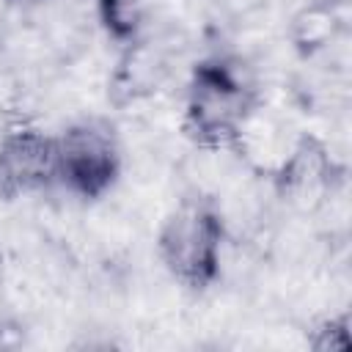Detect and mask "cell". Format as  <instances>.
Returning a JSON list of instances; mask_svg holds the SVG:
<instances>
[{
  "label": "cell",
  "mask_w": 352,
  "mask_h": 352,
  "mask_svg": "<svg viewBox=\"0 0 352 352\" xmlns=\"http://www.w3.org/2000/svg\"><path fill=\"white\" fill-rule=\"evenodd\" d=\"M258 110L248 69L228 55L201 58L187 80L182 132L204 151L236 148Z\"/></svg>",
  "instance_id": "1"
},
{
  "label": "cell",
  "mask_w": 352,
  "mask_h": 352,
  "mask_svg": "<svg viewBox=\"0 0 352 352\" xmlns=\"http://www.w3.org/2000/svg\"><path fill=\"white\" fill-rule=\"evenodd\" d=\"M226 220L212 198H182L157 231V256L165 272L187 292H209L223 270Z\"/></svg>",
  "instance_id": "2"
},
{
  "label": "cell",
  "mask_w": 352,
  "mask_h": 352,
  "mask_svg": "<svg viewBox=\"0 0 352 352\" xmlns=\"http://www.w3.org/2000/svg\"><path fill=\"white\" fill-rule=\"evenodd\" d=\"M58 187L80 201L104 198L121 179L124 154L107 118H77L55 135Z\"/></svg>",
  "instance_id": "3"
},
{
  "label": "cell",
  "mask_w": 352,
  "mask_h": 352,
  "mask_svg": "<svg viewBox=\"0 0 352 352\" xmlns=\"http://www.w3.org/2000/svg\"><path fill=\"white\" fill-rule=\"evenodd\" d=\"M58 187L55 135L33 121H11L0 132V201H22Z\"/></svg>",
  "instance_id": "4"
},
{
  "label": "cell",
  "mask_w": 352,
  "mask_h": 352,
  "mask_svg": "<svg viewBox=\"0 0 352 352\" xmlns=\"http://www.w3.org/2000/svg\"><path fill=\"white\" fill-rule=\"evenodd\" d=\"M338 179L341 165L336 162L330 146L314 132L297 135L272 170V187L278 198L302 212L319 209L336 190Z\"/></svg>",
  "instance_id": "5"
},
{
  "label": "cell",
  "mask_w": 352,
  "mask_h": 352,
  "mask_svg": "<svg viewBox=\"0 0 352 352\" xmlns=\"http://www.w3.org/2000/svg\"><path fill=\"white\" fill-rule=\"evenodd\" d=\"M160 74H162V63L160 58L143 44V38L126 44L124 58L118 60L116 72L110 74L107 82V99L116 107H126L140 102L143 96L154 94L160 85Z\"/></svg>",
  "instance_id": "6"
},
{
  "label": "cell",
  "mask_w": 352,
  "mask_h": 352,
  "mask_svg": "<svg viewBox=\"0 0 352 352\" xmlns=\"http://www.w3.org/2000/svg\"><path fill=\"white\" fill-rule=\"evenodd\" d=\"M344 28V16L330 0H308L289 25V41L300 58H314L327 50Z\"/></svg>",
  "instance_id": "7"
},
{
  "label": "cell",
  "mask_w": 352,
  "mask_h": 352,
  "mask_svg": "<svg viewBox=\"0 0 352 352\" xmlns=\"http://www.w3.org/2000/svg\"><path fill=\"white\" fill-rule=\"evenodd\" d=\"M96 19L104 30V36L121 47L132 44L140 38L146 14H148V0H94Z\"/></svg>",
  "instance_id": "8"
},
{
  "label": "cell",
  "mask_w": 352,
  "mask_h": 352,
  "mask_svg": "<svg viewBox=\"0 0 352 352\" xmlns=\"http://www.w3.org/2000/svg\"><path fill=\"white\" fill-rule=\"evenodd\" d=\"M349 344H352V336H349L346 314L327 316L319 324H314L308 333V346L316 352H338V349H349Z\"/></svg>",
  "instance_id": "9"
},
{
  "label": "cell",
  "mask_w": 352,
  "mask_h": 352,
  "mask_svg": "<svg viewBox=\"0 0 352 352\" xmlns=\"http://www.w3.org/2000/svg\"><path fill=\"white\" fill-rule=\"evenodd\" d=\"M0 283H3V250H0Z\"/></svg>",
  "instance_id": "10"
}]
</instances>
